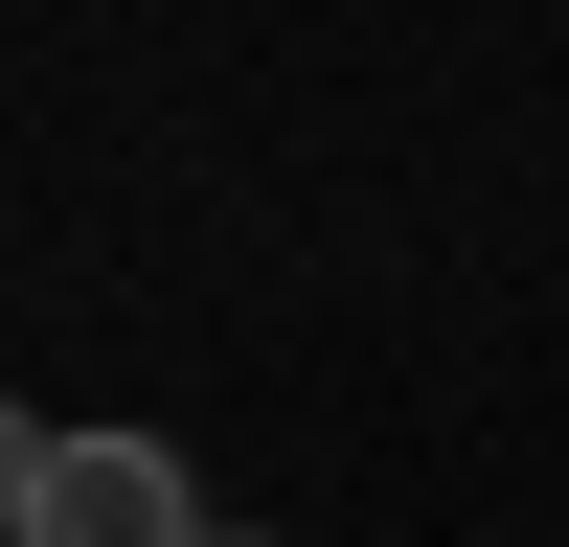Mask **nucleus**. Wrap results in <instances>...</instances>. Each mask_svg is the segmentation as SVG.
I'll return each instance as SVG.
<instances>
[{"label": "nucleus", "instance_id": "obj_1", "mask_svg": "<svg viewBox=\"0 0 569 547\" xmlns=\"http://www.w3.org/2000/svg\"><path fill=\"white\" fill-rule=\"evenodd\" d=\"M0 525H23V547H206V501H182L160 434H23Z\"/></svg>", "mask_w": 569, "mask_h": 547}, {"label": "nucleus", "instance_id": "obj_2", "mask_svg": "<svg viewBox=\"0 0 569 547\" xmlns=\"http://www.w3.org/2000/svg\"><path fill=\"white\" fill-rule=\"evenodd\" d=\"M206 547H251V525H206Z\"/></svg>", "mask_w": 569, "mask_h": 547}]
</instances>
